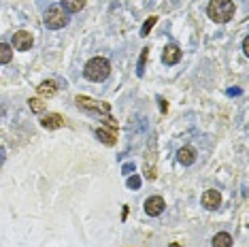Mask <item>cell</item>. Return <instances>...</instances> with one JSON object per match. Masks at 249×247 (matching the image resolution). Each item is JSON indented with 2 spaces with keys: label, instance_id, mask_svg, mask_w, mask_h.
<instances>
[{
  "label": "cell",
  "instance_id": "7c38bea8",
  "mask_svg": "<svg viewBox=\"0 0 249 247\" xmlns=\"http://www.w3.org/2000/svg\"><path fill=\"white\" fill-rule=\"evenodd\" d=\"M60 4L64 7L66 13H79V11L88 4V0H62Z\"/></svg>",
  "mask_w": 249,
  "mask_h": 247
},
{
  "label": "cell",
  "instance_id": "ffe728a7",
  "mask_svg": "<svg viewBox=\"0 0 249 247\" xmlns=\"http://www.w3.org/2000/svg\"><path fill=\"white\" fill-rule=\"evenodd\" d=\"M243 52H245V55H249V43H247V38L243 41Z\"/></svg>",
  "mask_w": 249,
  "mask_h": 247
},
{
  "label": "cell",
  "instance_id": "7402d4cb",
  "mask_svg": "<svg viewBox=\"0 0 249 247\" xmlns=\"http://www.w3.org/2000/svg\"><path fill=\"white\" fill-rule=\"evenodd\" d=\"M130 171H134L132 164H126V166H124V173H130Z\"/></svg>",
  "mask_w": 249,
  "mask_h": 247
},
{
  "label": "cell",
  "instance_id": "2e32d148",
  "mask_svg": "<svg viewBox=\"0 0 249 247\" xmlns=\"http://www.w3.org/2000/svg\"><path fill=\"white\" fill-rule=\"evenodd\" d=\"M28 106H30L32 113H43V109H45V105H43L41 98H30V100H28Z\"/></svg>",
  "mask_w": 249,
  "mask_h": 247
},
{
  "label": "cell",
  "instance_id": "d6986e66",
  "mask_svg": "<svg viewBox=\"0 0 249 247\" xmlns=\"http://www.w3.org/2000/svg\"><path fill=\"white\" fill-rule=\"evenodd\" d=\"M141 185V179L139 177H130L128 179V188H139Z\"/></svg>",
  "mask_w": 249,
  "mask_h": 247
},
{
  "label": "cell",
  "instance_id": "e0dca14e",
  "mask_svg": "<svg viewBox=\"0 0 249 247\" xmlns=\"http://www.w3.org/2000/svg\"><path fill=\"white\" fill-rule=\"evenodd\" d=\"M147 55H149V49H143V52H141V60H139V72L137 75H143V71H145V62H147Z\"/></svg>",
  "mask_w": 249,
  "mask_h": 247
},
{
  "label": "cell",
  "instance_id": "8992f818",
  "mask_svg": "<svg viewBox=\"0 0 249 247\" xmlns=\"http://www.w3.org/2000/svg\"><path fill=\"white\" fill-rule=\"evenodd\" d=\"M200 203L205 209L215 211V209H219V205H222V194H219L217 190H207V192L200 196Z\"/></svg>",
  "mask_w": 249,
  "mask_h": 247
},
{
  "label": "cell",
  "instance_id": "3957f363",
  "mask_svg": "<svg viewBox=\"0 0 249 247\" xmlns=\"http://www.w3.org/2000/svg\"><path fill=\"white\" fill-rule=\"evenodd\" d=\"M83 75H86L88 81H94V83H100L105 81L107 77L111 75V64L107 58H92L86 64V69H83Z\"/></svg>",
  "mask_w": 249,
  "mask_h": 247
},
{
  "label": "cell",
  "instance_id": "ba28073f",
  "mask_svg": "<svg viewBox=\"0 0 249 247\" xmlns=\"http://www.w3.org/2000/svg\"><path fill=\"white\" fill-rule=\"evenodd\" d=\"M181 49H179V45H166V49H164V53H162V62L166 66H175L177 62L181 60Z\"/></svg>",
  "mask_w": 249,
  "mask_h": 247
},
{
  "label": "cell",
  "instance_id": "5bb4252c",
  "mask_svg": "<svg viewBox=\"0 0 249 247\" xmlns=\"http://www.w3.org/2000/svg\"><path fill=\"white\" fill-rule=\"evenodd\" d=\"M13 60V49L7 43H0V64H9Z\"/></svg>",
  "mask_w": 249,
  "mask_h": 247
},
{
  "label": "cell",
  "instance_id": "8fae6325",
  "mask_svg": "<svg viewBox=\"0 0 249 247\" xmlns=\"http://www.w3.org/2000/svg\"><path fill=\"white\" fill-rule=\"evenodd\" d=\"M177 160H179V164H183V166L194 164V162H196V151L192 147H181L177 151Z\"/></svg>",
  "mask_w": 249,
  "mask_h": 247
},
{
  "label": "cell",
  "instance_id": "30bf717a",
  "mask_svg": "<svg viewBox=\"0 0 249 247\" xmlns=\"http://www.w3.org/2000/svg\"><path fill=\"white\" fill-rule=\"evenodd\" d=\"M55 92H58V86H55V81H52V79L38 83V88H36L38 98H52V96H55Z\"/></svg>",
  "mask_w": 249,
  "mask_h": 247
},
{
  "label": "cell",
  "instance_id": "277c9868",
  "mask_svg": "<svg viewBox=\"0 0 249 247\" xmlns=\"http://www.w3.org/2000/svg\"><path fill=\"white\" fill-rule=\"evenodd\" d=\"M43 21L49 30H62V28L71 21V18H69V13L64 11L62 4H52V7H47V11H45Z\"/></svg>",
  "mask_w": 249,
  "mask_h": 247
},
{
  "label": "cell",
  "instance_id": "9a60e30c",
  "mask_svg": "<svg viewBox=\"0 0 249 247\" xmlns=\"http://www.w3.org/2000/svg\"><path fill=\"white\" fill-rule=\"evenodd\" d=\"M96 137L103 139L107 145H115V132H113V130H105V128H98V130H96Z\"/></svg>",
  "mask_w": 249,
  "mask_h": 247
},
{
  "label": "cell",
  "instance_id": "9c48e42d",
  "mask_svg": "<svg viewBox=\"0 0 249 247\" xmlns=\"http://www.w3.org/2000/svg\"><path fill=\"white\" fill-rule=\"evenodd\" d=\"M41 126L47 128V130H55V128H62L64 126V117L58 115V113H47L41 120Z\"/></svg>",
  "mask_w": 249,
  "mask_h": 247
},
{
  "label": "cell",
  "instance_id": "44dd1931",
  "mask_svg": "<svg viewBox=\"0 0 249 247\" xmlns=\"http://www.w3.org/2000/svg\"><path fill=\"white\" fill-rule=\"evenodd\" d=\"M160 105H162V113H166V111H168V105L166 103H164V100L160 98Z\"/></svg>",
  "mask_w": 249,
  "mask_h": 247
},
{
  "label": "cell",
  "instance_id": "7a4b0ae2",
  "mask_svg": "<svg viewBox=\"0 0 249 247\" xmlns=\"http://www.w3.org/2000/svg\"><path fill=\"white\" fill-rule=\"evenodd\" d=\"M234 2L232 0H211L207 7V15L209 19H213L215 24H226L234 18Z\"/></svg>",
  "mask_w": 249,
  "mask_h": 247
},
{
  "label": "cell",
  "instance_id": "6da1fadb",
  "mask_svg": "<svg viewBox=\"0 0 249 247\" xmlns=\"http://www.w3.org/2000/svg\"><path fill=\"white\" fill-rule=\"evenodd\" d=\"M75 103L79 105V109H83V111H88V113L100 117L109 130H113V132L117 130V122L111 117V105L109 103H96V100L88 98V96H77Z\"/></svg>",
  "mask_w": 249,
  "mask_h": 247
},
{
  "label": "cell",
  "instance_id": "52a82bcc",
  "mask_svg": "<svg viewBox=\"0 0 249 247\" xmlns=\"http://www.w3.org/2000/svg\"><path fill=\"white\" fill-rule=\"evenodd\" d=\"M164 209H166V203H164L162 196H149V198L145 200V213L147 215L156 217V215H160Z\"/></svg>",
  "mask_w": 249,
  "mask_h": 247
},
{
  "label": "cell",
  "instance_id": "5b68a950",
  "mask_svg": "<svg viewBox=\"0 0 249 247\" xmlns=\"http://www.w3.org/2000/svg\"><path fill=\"white\" fill-rule=\"evenodd\" d=\"M35 45V38H32L30 32L26 30H19L13 35V47L18 49V52H28V49Z\"/></svg>",
  "mask_w": 249,
  "mask_h": 247
},
{
  "label": "cell",
  "instance_id": "4fadbf2b",
  "mask_svg": "<svg viewBox=\"0 0 249 247\" xmlns=\"http://www.w3.org/2000/svg\"><path fill=\"white\" fill-rule=\"evenodd\" d=\"M211 243H213V247H232V237L228 232H217Z\"/></svg>",
  "mask_w": 249,
  "mask_h": 247
},
{
  "label": "cell",
  "instance_id": "ac0fdd59",
  "mask_svg": "<svg viewBox=\"0 0 249 247\" xmlns=\"http://www.w3.org/2000/svg\"><path fill=\"white\" fill-rule=\"evenodd\" d=\"M156 21H158V18H149V19H147V21H145V26H143V30H141V35H143V36L149 35V30L156 26Z\"/></svg>",
  "mask_w": 249,
  "mask_h": 247
}]
</instances>
